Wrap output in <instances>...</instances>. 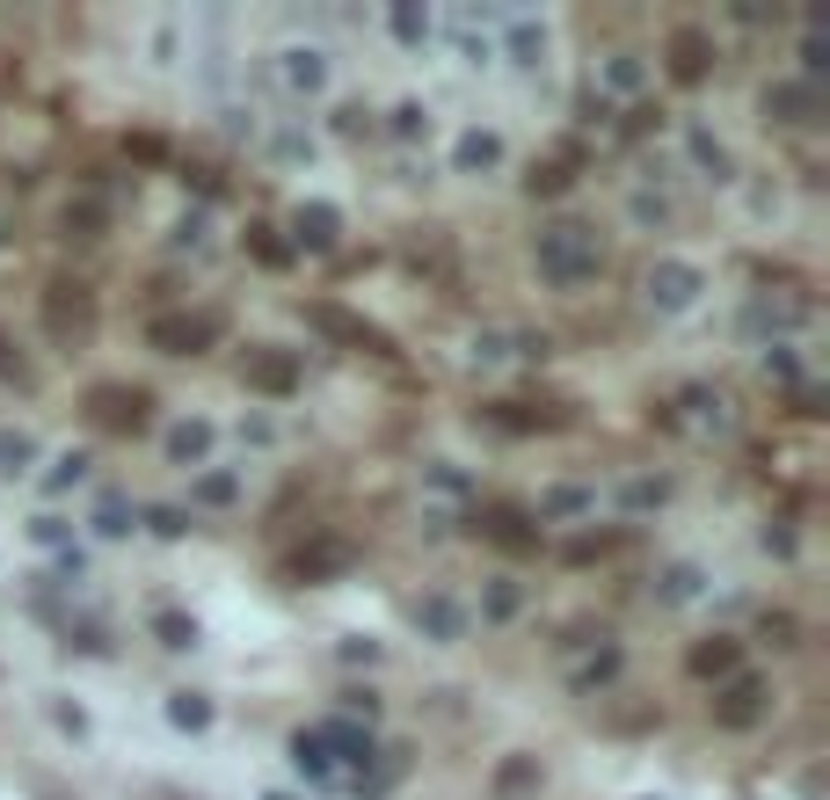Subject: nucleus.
<instances>
[{
	"instance_id": "obj_2",
	"label": "nucleus",
	"mask_w": 830,
	"mask_h": 800,
	"mask_svg": "<svg viewBox=\"0 0 830 800\" xmlns=\"http://www.w3.org/2000/svg\"><path fill=\"white\" fill-rule=\"evenodd\" d=\"M649 299H656V306H692V299H700V269L692 263H656L649 269Z\"/></svg>"
},
{
	"instance_id": "obj_7",
	"label": "nucleus",
	"mask_w": 830,
	"mask_h": 800,
	"mask_svg": "<svg viewBox=\"0 0 830 800\" xmlns=\"http://www.w3.org/2000/svg\"><path fill=\"white\" fill-rule=\"evenodd\" d=\"M670 73H678V80H700V73H707V37H700V29H678V37H670Z\"/></svg>"
},
{
	"instance_id": "obj_10",
	"label": "nucleus",
	"mask_w": 830,
	"mask_h": 800,
	"mask_svg": "<svg viewBox=\"0 0 830 800\" xmlns=\"http://www.w3.org/2000/svg\"><path fill=\"white\" fill-rule=\"evenodd\" d=\"M29 459H37V444L23 430H0V473H23Z\"/></svg>"
},
{
	"instance_id": "obj_9",
	"label": "nucleus",
	"mask_w": 830,
	"mask_h": 800,
	"mask_svg": "<svg viewBox=\"0 0 830 800\" xmlns=\"http://www.w3.org/2000/svg\"><path fill=\"white\" fill-rule=\"evenodd\" d=\"M320 51H285V80H292V88H320Z\"/></svg>"
},
{
	"instance_id": "obj_20",
	"label": "nucleus",
	"mask_w": 830,
	"mask_h": 800,
	"mask_svg": "<svg viewBox=\"0 0 830 800\" xmlns=\"http://www.w3.org/2000/svg\"><path fill=\"white\" fill-rule=\"evenodd\" d=\"M168 713H175V727H204V721H212V706L197 699V691H175V706H168Z\"/></svg>"
},
{
	"instance_id": "obj_5",
	"label": "nucleus",
	"mask_w": 830,
	"mask_h": 800,
	"mask_svg": "<svg viewBox=\"0 0 830 800\" xmlns=\"http://www.w3.org/2000/svg\"><path fill=\"white\" fill-rule=\"evenodd\" d=\"M757 706H765V691H757L751 677H735L729 691H721V706H714V721H721V727H751Z\"/></svg>"
},
{
	"instance_id": "obj_15",
	"label": "nucleus",
	"mask_w": 830,
	"mask_h": 800,
	"mask_svg": "<svg viewBox=\"0 0 830 800\" xmlns=\"http://www.w3.org/2000/svg\"><path fill=\"white\" fill-rule=\"evenodd\" d=\"M532 778H539V764H532V757H511V764L495 772V793H525Z\"/></svg>"
},
{
	"instance_id": "obj_13",
	"label": "nucleus",
	"mask_w": 830,
	"mask_h": 800,
	"mask_svg": "<svg viewBox=\"0 0 830 800\" xmlns=\"http://www.w3.org/2000/svg\"><path fill=\"white\" fill-rule=\"evenodd\" d=\"M489 538H503V546H532V532H525L517 509H489Z\"/></svg>"
},
{
	"instance_id": "obj_1",
	"label": "nucleus",
	"mask_w": 830,
	"mask_h": 800,
	"mask_svg": "<svg viewBox=\"0 0 830 800\" xmlns=\"http://www.w3.org/2000/svg\"><path fill=\"white\" fill-rule=\"evenodd\" d=\"M598 269H605V255H598V233H590V226L562 218V226L539 233V277H554V284H590Z\"/></svg>"
},
{
	"instance_id": "obj_14",
	"label": "nucleus",
	"mask_w": 830,
	"mask_h": 800,
	"mask_svg": "<svg viewBox=\"0 0 830 800\" xmlns=\"http://www.w3.org/2000/svg\"><path fill=\"white\" fill-rule=\"evenodd\" d=\"M692 670H700V677H721V670H735V640H714V648H700V655H692Z\"/></svg>"
},
{
	"instance_id": "obj_12",
	"label": "nucleus",
	"mask_w": 830,
	"mask_h": 800,
	"mask_svg": "<svg viewBox=\"0 0 830 800\" xmlns=\"http://www.w3.org/2000/svg\"><path fill=\"white\" fill-rule=\"evenodd\" d=\"M168 452L175 459H204V452H212V430H204V422H183V430L168 436Z\"/></svg>"
},
{
	"instance_id": "obj_19",
	"label": "nucleus",
	"mask_w": 830,
	"mask_h": 800,
	"mask_svg": "<svg viewBox=\"0 0 830 800\" xmlns=\"http://www.w3.org/2000/svg\"><path fill=\"white\" fill-rule=\"evenodd\" d=\"M153 633H161L168 648H190V640H197V626L183 619V611H161V619H153Z\"/></svg>"
},
{
	"instance_id": "obj_22",
	"label": "nucleus",
	"mask_w": 830,
	"mask_h": 800,
	"mask_svg": "<svg viewBox=\"0 0 830 800\" xmlns=\"http://www.w3.org/2000/svg\"><path fill=\"white\" fill-rule=\"evenodd\" d=\"M663 597H692V568H670V575H663Z\"/></svg>"
},
{
	"instance_id": "obj_3",
	"label": "nucleus",
	"mask_w": 830,
	"mask_h": 800,
	"mask_svg": "<svg viewBox=\"0 0 830 800\" xmlns=\"http://www.w3.org/2000/svg\"><path fill=\"white\" fill-rule=\"evenodd\" d=\"M147 393L139 386H96V415L102 422H110V430H139V422H147Z\"/></svg>"
},
{
	"instance_id": "obj_6",
	"label": "nucleus",
	"mask_w": 830,
	"mask_h": 800,
	"mask_svg": "<svg viewBox=\"0 0 830 800\" xmlns=\"http://www.w3.org/2000/svg\"><path fill=\"white\" fill-rule=\"evenodd\" d=\"M299 247H336V233H342V218L328 212V204H299Z\"/></svg>"
},
{
	"instance_id": "obj_21",
	"label": "nucleus",
	"mask_w": 830,
	"mask_h": 800,
	"mask_svg": "<svg viewBox=\"0 0 830 800\" xmlns=\"http://www.w3.org/2000/svg\"><path fill=\"white\" fill-rule=\"evenodd\" d=\"M197 495H204V503H234V473H204Z\"/></svg>"
},
{
	"instance_id": "obj_11",
	"label": "nucleus",
	"mask_w": 830,
	"mask_h": 800,
	"mask_svg": "<svg viewBox=\"0 0 830 800\" xmlns=\"http://www.w3.org/2000/svg\"><path fill=\"white\" fill-rule=\"evenodd\" d=\"M808 102H816L808 88H772V96H765V110H780L787 124H808Z\"/></svg>"
},
{
	"instance_id": "obj_16",
	"label": "nucleus",
	"mask_w": 830,
	"mask_h": 800,
	"mask_svg": "<svg viewBox=\"0 0 830 800\" xmlns=\"http://www.w3.org/2000/svg\"><path fill=\"white\" fill-rule=\"evenodd\" d=\"M342 560H350V546L328 538V546H314V554H299V575H328V568H342Z\"/></svg>"
},
{
	"instance_id": "obj_18",
	"label": "nucleus",
	"mask_w": 830,
	"mask_h": 800,
	"mask_svg": "<svg viewBox=\"0 0 830 800\" xmlns=\"http://www.w3.org/2000/svg\"><path fill=\"white\" fill-rule=\"evenodd\" d=\"M495 153H503V145H495L489 131H474V139H460V168H489Z\"/></svg>"
},
{
	"instance_id": "obj_8",
	"label": "nucleus",
	"mask_w": 830,
	"mask_h": 800,
	"mask_svg": "<svg viewBox=\"0 0 830 800\" xmlns=\"http://www.w3.org/2000/svg\"><path fill=\"white\" fill-rule=\"evenodd\" d=\"M248 379H255V386L263 393H292V357H248Z\"/></svg>"
},
{
	"instance_id": "obj_17",
	"label": "nucleus",
	"mask_w": 830,
	"mask_h": 800,
	"mask_svg": "<svg viewBox=\"0 0 830 800\" xmlns=\"http://www.w3.org/2000/svg\"><path fill=\"white\" fill-rule=\"evenodd\" d=\"M415 619H423V626H430V633H438V640H452V633H460V611H452V605H444V597H430V605H423V611H415Z\"/></svg>"
},
{
	"instance_id": "obj_4",
	"label": "nucleus",
	"mask_w": 830,
	"mask_h": 800,
	"mask_svg": "<svg viewBox=\"0 0 830 800\" xmlns=\"http://www.w3.org/2000/svg\"><path fill=\"white\" fill-rule=\"evenodd\" d=\"M219 335V320L204 314V320H153V342H161V350H168V357H190L197 342H212Z\"/></svg>"
}]
</instances>
